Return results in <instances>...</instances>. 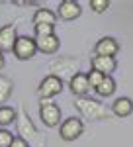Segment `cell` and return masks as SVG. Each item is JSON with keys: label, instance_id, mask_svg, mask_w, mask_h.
Masks as SVG:
<instances>
[{"label": "cell", "instance_id": "obj_14", "mask_svg": "<svg viewBox=\"0 0 133 147\" xmlns=\"http://www.w3.org/2000/svg\"><path fill=\"white\" fill-rule=\"evenodd\" d=\"M112 112L116 114L118 118H125L133 112V100L127 98V96H122V98H116L114 104H112Z\"/></svg>", "mask_w": 133, "mask_h": 147}, {"label": "cell", "instance_id": "obj_16", "mask_svg": "<svg viewBox=\"0 0 133 147\" xmlns=\"http://www.w3.org/2000/svg\"><path fill=\"white\" fill-rule=\"evenodd\" d=\"M12 92H14V82H12V79L0 75V102H6L12 96Z\"/></svg>", "mask_w": 133, "mask_h": 147}, {"label": "cell", "instance_id": "obj_24", "mask_svg": "<svg viewBox=\"0 0 133 147\" xmlns=\"http://www.w3.org/2000/svg\"><path fill=\"white\" fill-rule=\"evenodd\" d=\"M4 63H6V61H4V53H0V69L4 67Z\"/></svg>", "mask_w": 133, "mask_h": 147}, {"label": "cell", "instance_id": "obj_2", "mask_svg": "<svg viewBox=\"0 0 133 147\" xmlns=\"http://www.w3.org/2000/svg\"><path fill=\"white\" fill-rule=\"evenodd\" d=\"M75 106H77V110L84 118H88V120H104V118H108V110H106V106L102 104V102L94 100V98H86V96H82V98H78L75 100Z\"/></svg>", "mask_w": 133, "mask_h": 147}, {"label": "cell", "instance_id": "obj_5", "mask_svg": "<svg viewBox=\"0 0 133 147\" xmlns=\"http://www.w3.org/2000/svg\"><path fill=\"white\" fill-rule=\"evenodd\" d=\"M14 55L18 57L20 61H28L37 53V47H35V39L28 37V35H18L16 43H14Z\"/></svg>", "mask_w": 133, "mask_h": 147}, {"label": "cell", "instance_id": "obj_22", "mask_svg": "<svg viewBox=\"0 0 133 147\" xmlns=\"http://www.w3.org/2000/svg\"><path fill=\"white\" fill-rule=\"evenodd\" d=\"M14 141V136L8 129H0V147H10Z\"/></svg>", "mask_w": 133, "mask_h": 147}, {"label": "cell", "instance_id": "obj_19", "mask_svg": "<svg viewBox=\"0 0 133 147\" xmlns=\"http://www.w3.org/2000/svg\"><path fill=\"white\" fill-rule=\"evenodd\" d=\"M86 77H88V82H90V88H98L100 84H102V80H104V77L106 75H102V73H98V71H88L86 73Z\"/></svg>", "mask_w": 133, "mask_h": 147}, {"label": "cell", "instance_id": "obj_3", "mask_svg": "<svg viewBox=\"0 0 133 147\" xmlns=\"http://www.w3.org/2000/svg\"><path fill=\"white\" fill-rule=\"evenodd\" d=\"M49 69L53 71L51 75L57 77V79H61V80L65 79V77L73 79L78 73V61L77 59H71V57H61V59H55Z\"/></svg>", "mask_w": 133, "mask_h": 147}, {"label": "cell", "instance_id": "obj_12", "mask_svg": "<svg viewBox=\"0 0 133 147\" xmlns=\"http://www.w3.org/2000/svg\"><path fill=\"white\" fill-rule=\"evenodd\" d=\"M69 86H71V92L77 94V96H86V92L90 90V82H88V77L86 73H77L73 79L69 80Z\"/></svg>", "mask_w": 133, "mask_h": 147}, {"label": "cell", "instance_id": "obj_13", "mask_svg": "<svg viewBox=\"0 0 133 147\" xmlns=\"http://www.w3.org/2000/svg\"><path fill=\"white\" fill-rule=\"evenodd\" d=\"M35 47H37V51H41V53H49V55H53V53L59 51V47H61V39H59L57 35L35 37Z\"/></svg>", "mask_w": 133, "mask_h": 147}, {"label": "cell", "instance_id": "obj_21", "mask_svg": "<svg viewBox=\"0 0 133 147\" xmlns=\"http://www.w3.org/2000/svg\"><path fill=\"white\" fill-rule=\"evenodd\" d=\"M90 8L96 12V14H102L110 8V2L108 0H90Z\"/></svg>", "mask_w": 133, "mask_h": 147}, {"label": "cell", "instance_id": "obj_15", "mask_svg": "<svg viewBox=\"0 0 133 147\" xmlns=\"http://www.w3.org/2000/svg\"><path fill=\"white\" fill-rule=\"evenodd\" d=\"M39 24H45V26H55L57 24V14L47 8H39L33 14V26H39Z\"/></svg>", "mask_w": 133, "mask_h": 147}, {"label": "cell", "instance_id": "obj_9", "mask_svg": "<svg viewBox=\"0 0 133 147\" xmlns=\"http://www.w3.org/2000/svg\"><path fill=\"white\" fill-rule=\"evenodd\" d=\"M120 51V43L116 37H102L94 45V53L100 57H116Z\"/></svg>", "mask_w": 133, "mask_h": 147}, {"label": "cell", "instance_id": "obj_20", "mask_svg": "<svg viewBox=\"0 0 133 147\" xmlns=\"http://www.w3.org/2000/svg\"><path fill=\"white\" fill-rule=\"evenodd\" d=\"M33 30H35V37L55 35V26H45V24H39V26H33Z\"/></svg>", "mask_w": 133, "mask_h": 147}, {"label": "cell", "instance_id": "obj_1", "mask_svg": "<svg viewBox=\"0 0 133 147\" xmlns=\"http://www.w3.org/2000/svg\"><path fill=\"white\" fill-rule=\"evenodd\" d=\"M16 125H18V134H20V137L26 139L28 143H30V141H35L37 147H41L45 143V139H41L39 131H37V127H35L33 122L30 120V116L26 114L24 106L20 108V112H18V116H16Z\"/></svg>", "mask_w": 133, "mask_h": 147}, {"label": "cell", "instance_id": "obj_6", "mask_svg": "<svg viewBox=\"0 0 133 147\" xmlns=\"http://www.w3.org/2000/svg\"><path fill=\"white\" fill-rule=\"evenodd\" d=\"M61 90H63V80L53 77V75L45 77L37 86V94H39L41 100H49V98H53L57 94H61Z\"/></svg>", "mask_w": 133, "mask_h": 147}, {"label": "cell", "instance_id": "obj_17", "mask_svg": "<svg viewBox=\"0 0 133 147\" xmlns=\"http://www.w3.org/2000/svg\"><path fill=\"white\" fill-rule=\"evenodd\" d=\"M94 90L98 92L100 96H112L114 92H116V80L112 79V77H104V80H102V84H100L98 88H94Z\"/></svg>", "mask_w": 133, "mask_h": 147}, {"label": "cell", "instance_id": "obj_4", "mask_svg": "<svg viewBox=\"0 0 133 147\" xmlns=\"http://www.w3.org/2000/svg\"><path fill=\"white\" fill-rule=\"evenodd\" d=\"M39 118L47 127H57L59 122H61V108L57 106L55 102L49 100H41V106H39Z\"/></svg>", "mask_w": 133, "mask_h": 147}, {"label": "cell", "instance_id": "obj_23", "mask_svg": "<svg viewBox=\"0 0 133 147\" xmlns=\"http://www.w3.org/2000/svg\"><path fill=\"white\" fill-rule=\"evenodd\" d=\"M10 147H30V143H28L26 139H22V137H14V141H12Z\"/></svg>", "mask_w": 133, "mask_h": 147}, {"label": "cell", "instance_id": "obj_8", "mask_svg": "<svg viewBox=\"0 0 133 147\" xmlns=\"http://www.w3.org/2000/svg\"><path fill=\"white\" fill-rule=\"evenodd\" d=\"M80 14H82V8H80L78 2H75V0H63V2L59 4L57 18H61V20H65V22H73V20H77Z\"/></svg>", "mask_w": 133, "mask_h": 147}, {"label": "cell", "instance_id": "obj_7", "mask_svg": "<svg viewBox=\"0 0 133 147\" xmlns=\"http://www.w3.org/2000/svg\"><path fill=\"white\" fill-rule=\"evenodd\" d=\"M82 129H84V125H82V122L78 118H66L65 122L61 124L59 134H61V137L65 141H75V139H78L82 136Z\"/></svg>", "mask_w": 133, "mask_h": 147}, {"label": "cell", "instance_id": "obj_18", "mask_svg": "<svg viewBox=\"0 0 133 147\" xmlns=\"http://www.w3.org/2000/svg\"><path fill=\"white\" fill-rule=\"evenodd\" d=\"M18 112L12 106H0V125H10L16 120Z\"/></svg>", "mask_w": 133, "mask_h": 147}, {"label": "cell", "instance_id": "obj_10", "mask_svg": "<svg viewBox=\"0 0 133 147\" xmlns=\"http://www.w3.org/2000/svg\"><path fill=\"white\" fill-rule=\"evenodd\" d=\"M90 63H92V69L94 71H98L102 75H106V77H110L112 73L116 71L118 67V61H116V57H100V55H94L90 59Z\"/></svg>", "mask_w": 133, "mask_h": 147}, {"label": "cell", "instance_id": "obj_11", "mask_svg": "<svg viewBox=\"0 0 133 147\" xmlns=\"http://www.w3.org/2000/svg\"><path fill=\"white\" fill-rule=\"evenodd\" d=\"M16 39H18L16 26H4V28H0V53L12 51Z\"/></svg>", "mask_w": 133, "mask_h": 147}]
</instances>
